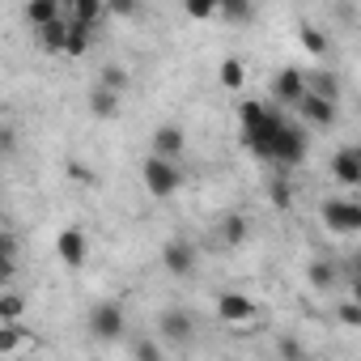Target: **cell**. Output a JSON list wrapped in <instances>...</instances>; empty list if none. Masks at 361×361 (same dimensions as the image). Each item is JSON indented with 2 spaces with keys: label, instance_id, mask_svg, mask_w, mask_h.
I'll return each instance as SVG.
<instances>
[{
  "label": "cell",
  "instance_id": "19",
  "mask_svg": "<svg viewBox=\"0 0 361 361\" xmlns=\"http://www.w3.org/2000/svg\"><path fill=\"white\" fill-rule=\"evenodd\" d=\"M247 230H251V226H247V217H243V213H226V217H221V226H217V234H221V243H226V247H243V243H247Z\"/></svg>",
  "mask_w": 361,
  "mask_h": 361
},
{
  "label": "cell",
  "instance_id": "18",
  "mask_svg": "<svg viewBox=\"0 0 361 361\" xmlns=\"http://www.w3.org/2000/svg\"><path fill=\"white\" fill-rule=\"evenodd\" d=\"M306 94H319V98H331V102H340V77L336 73H306Z\"/></svg>",
  "mask_w": 361,
  "mask_h": 361
},
{
  "label": "cell",
  "instance_id": "33",
  "mask_svg": "<svg viewBox=\"0 0 361 361\" xmlns=\"http://www.w3.org/2000/svg\"><path fill=\"white\" fill-rule=\"evenodd\" d=\"M272 204H276V209H289V204H293V196H289V183H285V178H276V183H272Z\"/></svg>",
  "mask_w": 361,
  "mask_h": 361
},
{
  "label": "cell",
  "instance_id": "4",
  "mask_svg": "<svg viewBox=\"0 0 361 361\" xmlns=\"http://www.w3.org/2000/svg\"><path fill=\"white\" fill-rule=\"evenodd\" d=\"M85 327H90V336H94V340L111 344V340H119V336L128 331V314H123V306H119V302H94V306H90Z\"/></svg>",
  "mask_w": 361,
  "mask_h": 361
},
{
  "label": "cell",
  "instance_id": "32",
  "mask_svg": "<svg viewBox=\"0 0 361 361\" xmlns=\"http://www.w3.org/2000/svg\"><path fill=\"white\" fill-rule=\"evenodd\" d=\"M13 149H18V132L9 123H0V157H13Z\"/></svg>",
  "mask_w": 361,
  "mask_h": 361
},
{
  "label": "cell",
  "instance_id": "30",
  "mask_svg": "<svg viewBox=\"0 0 361 361\" xmlns=\"http://www.w3.org/2000/svg\"><path fill=\"white\" fill-rule=\"evenodd\" d=\"M128 353H132L136 361H161V344H157V340H136Z\"/></svg>",
  "mask_w": 361,
  "mask_h": 361
},
{
  "label": "cell",
  "instance_id": "7",
  "mask_svg": "<svg viewBox=\"0 0 361 361\" xmlns=\"http://www.w3.org/2000/svg\"><path fill=\"white\" fill-rule=\"evenodd\" d=\"M217 314H221V323H226V327H243V323H255V319H259V306H255L247 293L226 289V293L217 298Z\"/></svg>",
  "mask_w": 361,
  "mask_h": 361
},
{
  "label": "cell",
  "instance_id": "20",
  "mask_svg": "<svg viewBox=\"0 0 361 361\" xmlns=\"http://www.w3.org/2000/svg\"><path fill=\"white\" fill-rule=\"evenodd\" d=\"M251 13H255L251 0H217V18H221V22H230V26H247V22H251Z\"/></svg>",
  "mask_w": 361,
  "mask_h": 361
},
{
  "label": "cell",
  "instance_id": "8",
  "mask_svg": "<svg viewBox=\"0 0 361 361\" xmlns=\"http://www.w3.org/2000/svg\"><path fill=\"white\" fill-rule=\"evenodd\" d=\"M157 331H161L170 344H192V340H196V319H192L188 310L170 306V310L157 314Z\"/></svg>",
  "mask_w": 361,
  "mask_h": 361
},
{
  "label": "cell",
  "instance_id": "21",
  "mask_svg": "<svg viewBox=\"0 0 361 361\" xmlns=\"http://www.w3.org/2000/svg\"><path fill=\"white\" fill-rule=\"evenodd\" d=\"M26 310H30L26 293H18V289H5V293H0V323H13V319H26Z\"/></svg>",
  "mask_w": 361,
  "mask_h": 361
},
{
  "label": "cell",
  "instance_id": "22",
  "mask_svg": "<svg viewBox=\"0 0 361 361\" xmlns=\"http://www.w3.org/2000/svg\"><path fill=\"white\" fill-rule=\"evenodd\" d=\"M26 344H30V336H26L22 319H13V323H0V353H22Z\"/></svg>",
  "mask_w": 361,
  "mask_h": 361
},
{
  "label": "cell",
  "instance_id": "3",
  "mask_svg": "<svg viewBox=\"0 0 361 361\" xmlns=\"http://www.w3.org/2000/svg\"><path fill=\"white\" fill-rule=\"evenodd\" d=\"M306 153H310V136H306V128L285 119V123L276 128L272 145H268V161H276V166H302Z\"/></svg>",
  "mask_w": 361,
  "mask_h": 361
},
{
  "label": "cell",
  "instance_id": "10",
  "mask_svg": "<svg viewBox=\"0 0 361 361\" xmlns=\"http://www.w3.org/2000/svg\"><path fill=\"white\" fill-rule=\"evenodd\" d=\"M331 174H336V183H340V188H361V149H357V145L336 149V157H331Z\"/></svg>",
  "mask_w": 361,
  "mask_h": 361
},
{
  "label": "cell",
  "instance_id": "15",
  "mask_svg": "<svg viewBox=\"0 0 361 361\" xmlns=\"http://www.w3.org/2000/svg\"><path fill=\"white\" fill-rule=\"evenodd\" d=\"M119 98H123V94H115V90H106V85H94L90 98H85V106H90L94 119H115V115H119Z\"/></svg>",
  "mask_w": 361,
  "mask_h": 361
},
{
  "label": "cell",
  "instance_id": "9",
  "mask_svg": "<svg viewBox=\"0 0 361 361\" xmlns=\"http://www.w3.org/2000/svg\"><path fill=\"white\" fill-rule=\"evenodd\" d=\"M161 268H166L170 276H192V272H196V247H192L188 238H170V243L161 247Z\"/></svg>",
  "mask_w": 361,
  "mask_h": 361
},
{
  "label": "cell",
  "instance_id": "26",
  "mask_svg": "<svg viewBox=\"0 0 361 361\" xmlns=\"http://www.w3.org/2000/svg\"><path fill=\"white\" fill-rule=\"evenodd\" d=\"M298 39H302V47H306L310 56H327V35H323V30H314L310 22H302V26H298Z\"/></svg>",
  "mask_w": 361,
  "mask_h": 361
},
{
  "label": "cell",
  "instance_id": "12",
  "mask_svg": "<svg viewBox=\"0 0 361 361\" xmlns=\"http://www.w3.org/2000/svg\"><path fill=\"white\" fill-rule=\"evenodd\" d=\"M149 149H153L157 157H183L188 136H183V128H178V123H157L153 136H149Z\"/></svg>",
  "mask_w": 361,
  "mask_h": 361
},
{
  "label": "cell",
  "instance_id": "27",
  "mask_svg": "<svg viewBox=\"0 0 361 361\" xmlns=\"http://www.w3.org/2000/svg\"><path fill=\"white\" fill-rule=\"evenodd\" d=\"M128 81H132V77H128V68H119V64H106L98 85H106V90H115V94H123V90H128Z\"/></svg>",
  "mask_w": 361,
  "mask_h": 361
},
{
  "label": "cell",
  "instance_id": "25",
  "mask_svg": "<svg viewBox=\"0 0 361 361\" xmlns=\"http://www.w3.org/2000/svg\"><path fill=\"white\" fill-rule=\"evenodd\" d=\"M60 9H64V5H56V0H26V22H30V26H43V22H51Z\"/></svg>",
  "mask_w": 361,
  "mask_h": 361
},
{
  "label": "cell",
  "instance_id": "36",
  "mask_svg": "<svg viewBox=\"0 0 361 361\" xmlns=\"http://www.w3.org/2000/svg\"><path fill=\"white\" fill-rule=\"evenodd\" d=\"M0 188H5V183H0Z\"/></svg>",
  "mask_w": 361,
  "mask_h": 361
},
{
  "label": "cell",
  "instance_id": "14",
  "mask_svg": "<svg viewBox=\"0 0 361 361\" xmlns=\"http://www.w3.org/2000/svg\"><path fill=\"white\" fill-rule=\"evenodd\" d=\"M68 5V22H81V26H102L106 22V5L102 0H64Z\"/></svg>",
  "mask_w": 361,
  "mask_h": 361
},
{
  "label": "cell",
  "instance_id": "2",
  "mask_svg": "<svg viewBox=\"0 0 361 361\" xmlns=\"http://www.w3.org/2000/svg\"><path fill=\"white\" fill-rule=\"evenodd\" d=\"M140 178H145V192L157 196V200H170L178 188H183V170H178V161L174 157H157V153H149L140 161Z\"/></svg>",
  "mask_w": 361,
  "mask_h": 361
},
{
  "label": "cell",
  "instance_id": "16",
  "mask_svg": "<svg viewBox=\"0 0 361 361\" xmlns=\"http://www.w3.org/2000/svg\"><path fill=\"white\" fill-rule=\"evenodd\" d=\"M39 30V43L47 47V51H64V43H68V18L64 13H56L51 22H43V26H35Z\"/></svg>",
  "mask_w": 361,
  "mask_h": 361
},
{
  "label": "cell",
  "instance_id": "35",
  "mask_svg": "<svg viewBox=\"0 0 361 361\" xmlns=\"http://www.w3.org/2000/svg\"><path fill=\"white\" fill-rule=\"evenodd\" d=\"M56 5H64V0H56Z\"/></svg>",
  "mask_w": 361,
  "mask_h": 361
},
{
  "label": "cell",
  "instance_id": "31",
  "mask_svg": "<svg viewBox=\"0 0 361 361\" xmlns=\"http://www.w3.org/2000/svg\"><path fill=\"white\" fill-rule=\"evenodd\" d=\"M336 319H340L344 327H361V306H357V302H340Z\"/></svg>",
  "mask_w": 361,
  "mask_h": 361
},
{
  "label": "cell",
  "instance_id": "28",
  "mask_svg": "<svg viewBox=\"0 0 361 361\" xmlns=\"http://www.w3.org/2000/svg\"><path fill=\"white\" fill-rule=\"evenodd\" d=\"M102 5H106V18H123V22L140 13V0H102Z\"/></svg>",
  "mask_w": 361,
  "mask_h": 361
},
{
  "label": "cell",
  "instance_id": "13",
  "mask_svg": "<svg viewBox=\"0 0 361 361\" xmlns=\"http://www.w3.org/2000/svg\"><path fill=\"white\" fill-rule=\"evenodd\" d=\"M302 94H306V73H298V68H281V73L272 77V98H276V102L298 106Z\"/></svg>",
  "mask_w": 361,
  "mask_h": 361
},
{
  "label": "cell",
  "instance_id": "6",
  "mask_svg": "<svg viewBox=\"0 0 361 361\" xmlns=\"http://www.w3.org/2000/svg\"><path fill=\"white\" fill-rule=\"evenodd\" d=\"M56 259H60L64 268H81V264L90 259V238H85L81 226H64V230L56 234Z\"/></svg>",
  "mask_w": 361,
  "mask_h": 361
},
{
  "label": "cell",
  "instance_id": "17",
  "mask_svg": "<svg viewBox=\"0 0 361 361\" xmlns=\"http://www.w3.org/2000/svg\"><path fill=\"white\" fill-rule=\"evenodd\" d=\"M306 281H310L314 293H331V289L340 285L336 264H327V259H310V264H306Z\"/></svg>",
  "mask_w": 361,
  "mask_h": 361
},
{
  "label": "cell",
  "instance_id": "11",
  "mask_svg": "<svg viewBox=\"0 0 361 361\" xmlns=\"http://www.w3.org/2000/svg\"><path fill=\"white\" fill-rule=\"evenodd\" d=\"M298 111H302V119L314 123V128H336V119H340V106H336L331 98H319V94H302V98H298Z\"/></svg>",
  "mask_w": 361,
  "mask_h": 361
},
{
  "label": "cell",
  "instance_id": "1",
  "mask_svg": "<svg viewBox=\"0 0 361 361\" xmlns=\"http://www.w3.org/2000/svg\"><path fill=\"white\" fill-rule=\"evenodd\" d=\"M238 119H243V140H247V149H251L255 157H264V161H268V145H272L276 128L285 123V115H281V111H272L268 102L247 98V102L238 106Z\"/></svg>",
  "mask_w": 361,
  "mask_h": 361
},
{
  "label": "cell",
  "instance_id": "23",
  "mask_svg": "<svg viewBox=\"0 0 361 361\" xmlns=\"http://www.w3.org/2000/svg\"><path fill=\"white\" fill-rule=\"evenodd\" d=\"M217 81H221L226 90H243V85H247V68H243V60H238V56H226L221 68H217Z\"/></svg>",
  "mask_w": 361,
  "mask_h": 361
},
{
  "label": "cell",
  "instance_id": "29",
  "mask_svg": "<svg viewBox=\"0 0 361 361\" xmlns=\"http://www.w3.org/2000/svg\"><path fill=\"white\" fill-rule=\"evenodd\" d=\"M183 9L192 22H209V18H217V0H183Z\"/></svg>",
  "mask_w": 361,
  "mask_h": 361
},
{
  "label": "cell",
  "instance_id": "24",
  "mask_svg": "<svg viewBox=\"0 0 361 361\" xmlns=\"http://www.w3.org/2000/svg\"><path fill=\"white\" fill-rule=\"evenodd\" d=\"M90 39H94V30H90V26L68 22V43H64V56H85V51H90Z\"/></svg>",
  "mask_w": 361,
  "mask_h": 361
},
{
  "label": "cell",
  "instance_id": "34",
  "mask_svg": "<svg viewBox=\"0 0 361 361\" xmlns=\"http://www.w3.org/2000/svg\"><path fill=\"white\" fill-rule=\"evenodd\" d=\"M281 357H306V348H302L298 340H289V336H285V340H281Z\"/></svg>",
  "mask_w": 361,
  "mask_h": 361
},
{
  "label": "cell",
  "instance_id": "5",
  "mask_svg": "<svg viewBox=\"0 0 361 361\" xmlns=\"http://www.w3.org/2000/svg\"><path fill=\"white\" fill-rule=\"evenodd\" d=\"M319 217L331 234H357L361 230V204L348 200V196H331L319 204Z\"/></svg>",
  "mask_w": 361,
  "mask_h": 361
}]
</instances>
